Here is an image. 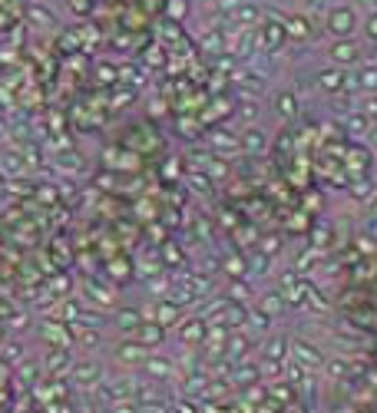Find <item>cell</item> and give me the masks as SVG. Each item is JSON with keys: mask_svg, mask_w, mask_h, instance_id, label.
<instances>
[{"mask_svg": "<svg viewBox=\"0 0 377 413\" xmlns=\"http://www.w3.org/2000/svg\"><path fill=\"white\" fill-rule=\"evenodd\" d=\"M324 27H328L331 36H351L354 30H357V13H354V7H348V4H334V7H328V13H324Z\"/></svg>", "mask_w": 377, "mask_h": 413, "instance_id": "1", "label": "cell"}, {"mask_svg": "<svg viewBox=\"0 0 377 413\" xmlns=\"http://www.w3.org/2000/svg\"><path fill=\"white\" fill-rule=\"evenodd\" d=\"M288 357H292V360H298L301 367H308V370H321V367H324V354H321L311 341H305V337H295V341H292Z\"/></svg>", "mask_w": 377, "mask_h": 413, "instance_id": "2", "label": "cell"}, {"mask_svg": "<svg viewBox=\"0 0 377 413\" xmlns=\"http://www.w3.org/2000/svg\"><path fill=\"white\" fill-rule=\"evenodd\" d=\"M328 57H331V63L341 66V70L344 66H357V63H361V47L354 43L351 36H341V40H334L328 47Z\"/></svg>", "mask_w": 377, "mask_h": 413, "instance_id": "3", "label": "cell"}, {"mask_svg": "<svg viewBox=\"0 0 377 413\" xmlns=\"http://www.w3.org/2000/svg\"><path fill=\"white\" fill-rule=\"evenodd\" d=\"M70 374H73V380H76L80 387L93 390L96 384L103 380V364H100V360H80V364L70 367Z\"/></svg>", "mask_w": 377, "mask_h": 413, "instance_id": "4", "label": "cell"}, {"mask_svg": "<svg viewBox=\"0 0 377 413\" xmlns=\"http://www.w3.org/2000/svg\"><path fill=\"white\" fill-rule=\"evenodd\" d=\"M285 27L278 24V20H271V24H265L259 30V36H255V47L259 50H268V53H275V50H282L285 47Z\"/></svg>", "mask_w": 377, "mask_h": 413, "instance_id": "5", "label": "cell"}, {"mask_svg": "<svg viewBox=\"0 0 377 413\" xmlns=\"http://www.w3.org/2000/svg\"><path fill=\"white\" fill-rule=\"evenodd\" d=\"M146 357H149V347L139 341H123L116 344V360L123 364H146Z\"/></svg>", "mask_w": 377, "mask_h": 413, "instance_id": "6", "label": "cell"}, {"mask_svg": "<svg viewBox=\"0 0 377 413\" xmlns=\"http://www.w3.org/2000/svg\"><path fill=\"white\" fill-rule=\"evenodd\" d=\"M238 142H242V153H248V155H259L268 149V136H265L259 126H248V130L238 136Z\"/></svg>", "mask_w": 377, "mask_h": 413, "instance_id": "7", "label": "cell"}, {"mask_svg": "<svg viewBox=\"0 0 377 413\" xmlns=\"http://www.w3.org/2000/svg\"><path fill=\"white\" fill-rule=\"evenodd\" d=\"M163 337H165V328L159 324V321H153V324H139V328H136V341L146 344L149 351H153L156 344H163Z\"/></svg>", "mask_w": 377, "mask_h": 413, "instance_id": "8", "label": "cell"}, {"mask_svg": "<svg viewBox=\"0 0 377 413\" xmlns=\"http://www.w3.org/2000/svg\"><path fill=\"white\" fill-rule=\"evenodd\" d=\"M288 351H292V341L285 337V334H271L268 344H265V357L268 360H288Z\"/></svg>", "mask_w": 377, "mask_h": 413, "instance_id": "9", "label": "cell"}, {"mask_svg": "<svg viewBox=\"0 0 377 413\" xmlns=\"http://www.w3.org/2000/svg\"><path fill=\"white\" fill-rule=\"evenodd\" d=\"M235 80H238V86H242V93L245 96H261L265 93V86H268L265 76H259V73H252V70H242Z\"/></svg>", "mask_w": 377, "mask_h": 413, "instance_id": "10", "label": "cell"}, {"mask_svg": "<svg viewBox=\"0 0 377 413\" xmlns=\"http://www.w3.org/2000/svg\"><path fill=\"white\" fill-rule=\"evenodd\" d=\"M50 370V374H67L73 367V360H70V347H57V351H50L47 354V364H43Z\"/></svg>", "mask_w": 377, "mask_h": 413, "instance_id": "11", "label": "cell"}, {"mask_svg": "<svg viewBox=\"0 0 377 413\" xmlns=\"http://www.w3.org/2000/svg\"><path fill=\"white\" fill-rule=\"evenodd\" d=\"M357 90L361 93H377V63H364L357 70Z\"/></svg>", "mask_w": 377, "mask_h": 413, "instance_id": "12", "label": "cell"}, {"mask_svg": "<svg viewBox=\"0 0 377 413\" xmlns=\"http://www.w3.org/2000/svg\"><path fill=\"white\" fill-rule=\"evenodd\" d=\"M344 76H348V70H341V66L321 73V90H324V93H341V90H344Z\"/></svg>", "mask_w": 377, "mask_h": 413, "instance_id": "13", "label": "cell"}, {"mask_svg": "<svg viewBox=\"0 0 377 413\" xmlns=\"http://www.w3.org/2000/svg\"><path fill=\"white\" fill-rule=\"evenodd\" d=\"M259 377H261L259 364H242V367H235V374H232V380H235L238 387H252V384H259Z\"/></svg>", "mask_w": 377, "mask_h": 413, "instance_id": "14", "label": "cell"}, {"mask_svg": "<svg viewBox=\"0 0 377 413\" xmlns=\"http://www.w3.org/2000/svg\"><path fill=\"white\" fill-rule=\"evenodd\" d=\"M232 17H235V24L242 27V30H245V27H255V24H259L261 10L255 7V4H248V0H245V4H242V7H238V10L232 13Z\"/></svg>", "mask_w": 377, "mask_h": 413, "instance_id": "15", "label": "cell"}, {"mask_svg": "<svg viewBox=\"0 0 377 413\" xmlns=\"http://www.w3.org/2000/svg\"><path fill=\"white\" fill-rule=\"evenodd\" d=\"M344 126H348V132H351V136H367V132H371V119H367L364 113H357V109H354V113H348V116H344Z\"/></svg>", "mask_w": 377, "mask_h": 413, "instance_id": "16", "label": "cell"}, {"mask_svg": "<svg viewBox=\"0 0 377 413\" xmlns=\"http://www.w3.org/2000/svg\"><path fill=\"white\" fill-rule=\"evenodd\" d=\"M0 169H4V176H24V155L7 149L0 155Z\"/></svg>", "mask_w": 377, "mask_h": 413, "instance_id": "17", "label": "cell"}, {"mask_svg": "<svg viewBox=\"0 0 377 413\" xmlns=\"http://www.w3.org/2000/svg\"><path fill=\"white\" fill-rule=\"evenodd\" d=\"M275 109L282 113V119H295L298 116V99H295V93H278V96H275Z\"/></svg>", "mask_w": 377, "mask_h": 413, "instance_id": "18", "label": "cell"}, {"mask_svg": "<svg viewBox=\"0 0 377 413\" xmlns=\"http://www.w3.org/2000/svg\"><path fill=\"white\" fill-rule=\"evenodd\" d=\"M324 374L328 377H334V380H341V377H348L351 374V364H348V357H324Z\"/></svg>", "mask_w": 377, "mask_h": 413, "instance_id": "19", "label": "cell"}, {"mask_svg": "<svg viewBox=\"0 0 377 413\" xmlns=\"http://www.w3.org/2000/svg\"><path fill=\"white\" fill-rule=\"evenodd\" d=\"M116 328L119 330H136L139 328V311H132V307H119L116 311Z\"/></svg>", "mask_w": 377, "mask_h": 413, "instance_id": "20", "label": "cell"}, {"mask_svg": "<svg viewBox=\"0 0 377 413\" xmlns=\"http://www.w3.org/2000/svg\"><path fill=\"white\" fill-rule=\"evenodd\" d=\"M232 50H235V57H242V59H245V57H252V53H255L259 47H255V36L242 30V34L235 36V43H232Z\"/></svg>", "mask_w": 377, "mask_h": 413, "instance_id": "21", "label": "cell"}, {"mask_svg": "<svg viewBox=\"0 0 377 413\" xmlns=\"http://www.w3.org/2000/svg\"><path fill=\"white\" fill-rule=\"evenodd\" d=\"M212 142H215V149L219 153H235V149H242V142H238V136H228L225 130H219L212 136Z\"/></svg>", "mask_w": 377, "mask_h": 413, "instance_id": "22", "label": "cell"}, {"mask_svg": "<svg viewBox=\"0 0 377 413\" xmlns=\"http://www.w3.org/2000/svg\"><path fill=\"white\" fill-rule=\"evenodd\" d=\"M259 307H261V311H268L271 318H275V314L285 307V295H282V291H268V295H261V304Z\"/></svg>", "mask_w": 377, "mask_h": 413, "instance_id": "23", "label": "cell"}, {"mask_svg": "<svg viewBox=\"0 0 377 413\" xmlns=\"http://www.w3.org/2000/svg\"><path fill=\"white\" fill-rule=\"evenodd\" d=\"M238 116L245 119V122H255V119L261 116V106H259V99H252V96H245L242 103H238Z\"/></svg>", "mask_w": 377, "mask_h": 413, "instance_id": "24", "label": "cell"}, {"mask_svg": "<svg viewBox=\"0 0 377 413\" xmlns=\"http://www.w3.org/2000/svg\"><path fill=\"white\" fill-rule=\"evenodd\" d=\"M146 370L156 374V377H169V374H172V364H169L165 357H146Z\"/></svg>", "mask_w": 377, "mask_h": 413, "instance_id": "25", "label": "cell"}, {"mask_svg": "<svg viewBox=\"0 0 377 413\" xmlns=\"http://www.w3.org/2000/svg\"><path fill=\"white\" fill-rule=\"evenodd\" d=\"M43 337H47V341H57L60 347H70V341L63 337V324H53V321H43Z\"/></svg>", "mask_w": 377, "mask_h": 413, "instance_id": "26", "label": "cell"}, {"mask_svg": "<svg viewBox=\"0 0 377 413\" xmlns=\"http://www.w3.org/2000/svg\"><path fill=\"white\" fill-rule=\"evenodd\" d=\"M357 113H364L371 122H377V93H364V99H361Z\"/></svg>", "mask_w": 377, "mask_h": 413, "instance_id": "27", "label": "cell"}, {"mask_svg": "<svg viewBox=\"0 0 377 413\" xmlns=\"http://www.w3.org/2000/svg\"><path fill=\"white\" fill-rule=\"evenodd\" d=\"M278 24L285 27V34H295V36H301V40L308 36V24H305V20H298V17H295V20H288V17H282Z\"/></svg>", "mask_w": 377, "mask_h": 413, "instance_id": "28", "label": "cell"}, {"mask_svg": "<svg viewBox=\"0 0 377 413\" xmlns=\"http://www.w3.org/2000/svg\"><path fill=\"white\" fill-rule=\"evenodd\" d=\"M331 0H301V10L308 13V17H318V13H328Z\"/></svg>", "mask_w": 377, "mask_h": 413, "instance_id": "29", "label": "cell"}, {"mask_svg": "<svg viewBox=\"0 0 377 413\" xmlns=\"http://www.w3.org/2000/svg\"><path fill=\"white\" fill-rule=\"evenodd\" d=\"M20 357H24V344H20V341H4V360L17 364Z\"/></svg>", "mask_w": 377, "mask_h": 413, "instance_id": "30", "label": "cell"}, {"mask_svg": "<svg viewBox=\"0 0 377 413\" xmlns=\"http://www.w3.org/2000/svg\"><path fill=\"white\" fill-rule=\"evenodd\" d=\"M182 341H186V344L202 341V321H192V324H182Z\"/></svg>", "mask_w": 377, "mask_h": 413, "instance_id": "31", "label": "cell"}, {"mask_svg": "<svg viewBox=\"0 0 377 413\" xmlns=\"http://www.w3.org/2000/svg\"><path fill=\"white\" fill-rule=\"evenodd\" d=\"M80 344L83 347H100V328H83L80 330Z\"/></svg>", "mask_w": 377, "mask_h": 413, "instance_id": "32", "label": "cell"}, {"mask_svg": "<svg viewBox=\"0 0 377 413\" xmlns=\"http://www.w3.org/2000/svg\"><path fill=\"white\" fill-rule=\"evenodd\" d=\"M179 318V307L176 304H165V307H159V314H156V321H159V324H172V321Z\"/></svg>", "mask_w": 377, "mask_h": 413, "instance_id": "33", "label": "cell"}, {"mask_svg": "<svg viewBox=\"0 0 377 413\" xmlns=\"http://www.w3.org/2000/svg\"><path fill=\"white\" fill-rule=\"evenodd\" d=\"M205 387H209V380L202 377V374H196V377L186 380V390H192V393H205Z\"/></svg>", "mask_w": 377, "mask_h": 413, "instance_id": "34", "label": "cell"}, {"mask_svg": "<svg viewBox=\"0 0 377 413\" xmlns=\"http://www.w3.org/2000/svg\"><path fill=\"white\" fill-rule=\"evenodd\" d=\"M215 4H219V10H222L225 17H232V13H235L238 7L245 4V0H215Z\"/></svg>", "mask_w": 377, "mask_h": 413, "instance_id": "35", "label": "cell"}, {"mask_svg": "<svg viewBox=\"0 0 377 413\" xmlns=\"http://www.w3.org/2000/svg\"><path fill=\"white\" fill-rule=\"evenodd\" d=\"M268 393H271V397H278V400H292V390H288V384H271Z\"/></svg>", "mask_w": 377, "mask_h": 413, "instance_id": "36", "label": "cell"}, {"mask_svg": "<svg viewBox=\"0 0 377 413\" xmlns=\"http://www.w3.org/2000/svg\"><path fill=\"white\" fill-rule=\"evenodd\" d=\"M188 182L199 192H209V182H205V172H188Z\"/></svg>", "mask_w": 377, "mask_h": 413, "instance_id": "37", "label": "cell"}, {"mask_svg": "<svg viewBox=\"0 0 377 413\" xmlns=\"http://www.w3.org/2000/svg\"><path fill=\"white\" fill-rule=\"evenodd\" d=\"M209 178H225V162L222 159H215V162L209 165Z\"/></svg>", "mask_w": 377, "mask_h": 413, "instance_id": "38", "label": "cell"}, {"mask_svg": "<svg viewBox=\"0 0 377 413\" xmlns=\"http://www.w3.org/2000/svg\"><path fill=\"white\" fill-rule=\"evenodd\" d=\"M364 30H367V36H371V40H377V10H371V17H367V24H364Z\"/></svg>", "mask_w": 377, "mask_h": 413, "instance_id": "39", "label": "cell"}, {"mask_svg": "<svg viewBox=\"0 0 377 413\" xmlns=\"http://www.w3.org/2000/svg\"><path fill=\"white\" fill-rule=\"evenodd\" d=\"M57 165H63V169H76L80 162H76L70 153H60V155H57Z\"/></svg>", "mask_w": 377, "mask_h": 413, "instance_id": "40", "label": "cell"}, {"mask_svg": "<svg viewBox=\"0 0 377 413\" xmlns=\"http://www.w3.org/2000/svg\"><path fill=\"white\" fill-rule=\"evenodd\" d=\"M30 13H34V17H36V24H43V27H47V24H53V20H50V13L43 10V7H34V10H30Z\"/></svg>", "mask_w": 377, "mask_h": 413, "instance_id": "41", "label": "cell"}, {"mask_svg": "<svg viewBox=\"0 0 377 413\" xmlns=\"http://www.w3.org/2000/svg\"><path fill=\"white\" fill-rule=\"evenodd\" d=\"M222 40H225V36L219 34V30H215V34L209 36V40H205V47H209V50H222Z\"/></svg>", "mask_w": 377, "mask_h": 413, "instance_id": "42", "label": "cell"}, {"mask_svg": "<svg viewBox=\"0 0 377 413\" xmlns=\"http://www.w3.org/2000/svg\"><path fill=\"white\" fill-rule=\"evenodd\" d=\"M354 7H361V10H377V0H354Z\"/></svg>", "mask_w": 377, "mask_h": 413, "instance_id": "43", "label": "cell"}, {"mask_svg": "<svg viewBox=\"0 0 377 413\" xmlns=\"http://www.w3.org/2000/svg\"><path fill=\"white\" fill-rule=\"evenodd\" d=\"M169 10H172V17H182V0H172V4H169Z\"/></svg>", "mask_w": 377, "mask_h": 413, "instance_id": "44", "label": "cell"}, {"mask_svg": "<svg viewBox=\"0 0 377 413\" xmlns=\"http://www.w3.org/2000/svg\"><path fill=\"white\" fill-rule=\"evenodd\" d=\"M0 318H11V304L7 301H0Z\"/></svg>", "mask_w": 377, "mask_h": 413, "instance_id": "45", "label": "cell"}, {"mask_svg": "<svg viewBox=\"0 0 377 413\" xmlns=\"http://www.w3.org/2000/svg\"><path fill=\"white\" fill-rule=\"evenodd\" d=\"M0 136H7V122L4 119H0Z\"/></svg>", "mask_w": 377, "mask_h": 413, "instance_id": "46", "label": "cell"}, {"mask_svg": "<svg viewBox=\"0 0 377 413\" xmlns=\"http://www.w3.org/2000/svg\"><path fill=\"white\" fill-rule=\"evenodd\" d=\"M371 212L377 215V195H374V199H371Z\"/></svg>", "mask_w": 377, "mask_h": 413, "instance_id": "47", "label": "cell"}, {"mask_svg": "<svg viewBox=\"0 0 377 413\" xmlns=\"http://www.w3.org/2000/svg\"><path fill=\"white\" fill-rule=\"evenodd\" d=\"M0 344H4V330H0Z\"/></svg>", "mask_w": 377, "mask_h": 413, "instance_id": "48", "label": "cell"}, {"mask_svg": "<svg viewBox=\"0 0 377 413\" xmlns=\"http://www.w3.org/2000/svg\"><path fill=\"white\" fill-rule=\"evenodd\" d=\"M202 4H215V0H202Z\"/></svg>", "mask_w": 377, "mask_h": 413, "instance_id": "49", "label": "cell"}]
</instances>
